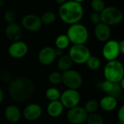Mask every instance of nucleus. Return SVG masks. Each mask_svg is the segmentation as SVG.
Segmentation results:
<instances>
[{"label": "nucleus", "instance_id": "1", "mask_svg": "<svg viewBox=\"0 0 124 124\" xmlns=\"http://www.w3.org/2000/svg\"><path fill=\"white\" fill-rule=\"evenodd\" d=\"M33 92V82L28 77H18L9 82L8 92L9 97L17 102H23L29 100Z\"/></svg>", "mask_w": 124, "mask_h": 124}, {"label": "nucleus", "instance_id": "2", "mask_svg": "<svg viewBox=\"0 0 124 124\" xmlns=\"http://www.w3.org/2000/svg\"><path fill=\"white\" fill-rule=\"evenodd\" d=\"M84 14L82 4L73 0H68L64 4L60 5L58 15L61 20L68 25L79 23Z\"/></svg>", "mask_w": 124, "mask_h": 124}, {"label": "nucleus", "instance_id": "3", "mask_svg": "<svg viewBox=\"0 0 124 124\" xmlns=\"http://www.w3.org/2000/svg\"><path fill=\"white\" fill-rule=\"evenodd\" d=\"M105 80L113 83H119L124 78V67L123 63L118 60L108 61L103 69Z\"/></svg>", "mask_w": 124, "mask_h": 124}, {"label": "nucleus", "instance_id": "4", "mask_svg": "<svg viewBox=\"0 0 124 124\" xmlns=\"http://www.w3.org/2000/svg\"><path fill=\"white\" fill-rule=\"evenodd\" d=\"M66 35L73 44H85L89 36L87 28L80 23L70 25Z\"/></svg>", "mask_w": 124, "mask_h": 124}, {"label": "nucleus", "instance_id": "5", "mask_svg": "<svg viewBox=\"0 0 124 124\" xmlns=\"http://www.w3.org/2000/svg\"><path fill=\"white\" fill-rule=\"evenodd\" d=\"M101 22L109 25H116L120 24L124 19V14L121 9L116 7H105L100 12Z\"/></svg>", "mask_w": 124, "mask_h": 124}, {"label": "nucleus", "instance_id": "6", "mask_svg": "<svg viewBox=\"0 0 124 124\" xmlns=\"http://www.w3.org/2000/svg\"><path fill=\"white\" fill-rule=\"evenodd\" d=\"M91 51L85 44H73L68 52V56L73 63L85 64L91 57Z\"/></svg>", "mask_w": 124, "mask_h": 124}, {"label": "nucleus", "instance_id": "7", "mask_svg": "<svg viewBox=\"0 0 124 124\" xmlns=\"http://www.w3.org/2000/svg\"><path fill=\"white\" fill-rule=\"evenodd\" d=\"M62 83L69 89H78L83 84V78L79 72L70 69L62 73Z\"/></svg>", "mask_w": 124, "mask_h": 124}, {"label": "nucleus", "instance_id": "8", "mask_svg": "<svg viewBox=\"0 0 124 124\" xmlns=\"http://www.w3.org/2000/svg\"><path fill=\"white\" fill-rule=\"evenodd\" d=\"M60 101L62 104L64 108L70 109L79 105L81 102V95L78 90L68 89L61 93Z\"/></svg>", "mask_w": 124, "mask_h": 124}, {"label": "nucleus", "instance_id": "9", "mask_svg": "<svg viewBox=\"0 0 124 124\" xmlns=\"http://www.w3.org/2000/svg\"><path fill=\"white\" fill-rule=\"evenodd\" d=\"M102 54L103 57L108 61H112L117 60L121 54L118 48V41L115 39H109L105 42Z\"/></svg>", "mask_w": 124, "mask_h": 124}, {"label": "nucleus", "instance_id": "10", "mask_svg": "<svg viewBox=\"0 0 124 124\" xmlns=\"http://www.w3.org/2000/svg\"><path fill=\"white\" fill-rule=\"evenodd\" d=\"M42 23L40 17L34 14H28L23 17L21 20V26L30 32H37L42 27Z\"/></svg>", "mask_w": 124, "mask_h": 124}, {"label": "nucleus", "instance_id": "11", "mask_svg": "<svg viewBox=\"0 0 124 124\" xmlns=\"http://www.w3.org/2000/svg\"><path fill=\"white\" fill-rule=\"evenodd\" d=\"M88 113L84 107L76 106L68 109L67 113V119L71 124H83L86 122Z\"/></svg>", "mask_w": 124, "mask_h": 124}, {"label": "nucleus", "instance_id": "12", "mask_svg": "<svg viewBox=\"0 0 124 124\" xmlns=\"http://www.w3.org/2000/svg\"><path fill=\"white\" fill-rule=\"evenodd\" d=\"M9 55L15 59H20L26 56L28 52V44L21 41H17L12 42L7 48Z\"/></svg>", "mask_w": 124, "mask_h": 124}, {"label": "nucleus", "instance_id": "13", "mask_svg": "<svg viewBox=\"0 0 124 124\" xmlns=\"http://www.w3.org/2000/svg\"><path fill=\"white\" fill-rule=\"evenodd\" d=\"M56 58L55 49L49 46L43 47L38 54L39 62L43 65H49L52 64Z\"/></svg>", "mask_w": 124, "mask_h": 124}, {"label": "nucleus", "instance_id": "14", "mask_svg": "<svg viewBox=\"0 0 124 124\" xmlns=\"http://www.w3.org/2000/svg\"><path fill=\"white\" fill-rule=\"evenodd\" d=\"M42 115V108L37 103L28 104L23 111L24 118L28 121H35Z\"/></svg>", "mask_w": 124, "mask_h": 124}, {"label": "nucleus", "instance_id": "15", "mask_svg": "<svg viewBox=\"0 0 124 124\" xmlns=\"http://www.w3.org/2000/svg\"><path fill=\"white\" fill-rule=\"evenodd\" d=\"M4 33L6 37L12 42L20 40L23 33L22 26L16 22L7 24Z\"/></svg>", "mask_w": 124, "mask_h": 124}, {"label": "nucleus", "instance_id": "16", "mask_svg": "<svg viewBox=\"0 0 124 124\" xmlns=\"http://www.w3.org/2000/svg\"><path fill=\"white\" fill-rule=\"evenodd\" d=\"M94 36L100 42H102V43L106 42L107 41L110 39V36H111L110 26L102 22L95 25Z\"/></svg>", "mask_w": 124, "mask_h": 124}, {"label": "nucleus", "instance_id": "17", "mask_svg": "<svg viewBox=\"0 0 124 124\" xmlns=\"http://www.w3.org/2000/svg\"><path fill=\"white\" fill-rule=\"evenodd\" d=\"M21 116L22 113L20 108L15 105H8L4 110L5 119L11 124L17 123L20 120Z\"/></svg>", "mask_w": 124, "mask_h": 124}, {"label": "nucleus", "instance_id": "18", "mask_svg": "<svg viewBox=\"0 0 124 124\" xmlns=\"http://www.w3.org/2000/svg\"><path fill=\"white\" fill-rule=\"evenodd\" d=\"M99 107L106 112L113 111L118 107V100L113 97L109 95L105 96L100 100Z\"/></svg>", "mask_w": 124, "mask_h": 124}, {"label": "nucleus", "instance_id": "19", "mask_svg": "<svg viewBox=\"0 0 124 124\" xmlns=\"http://www.w3.org/2000/svg\"><path fill=\"white\" fill-rule=\"evenodd\" d=\"M64 111V107L60 100L49 102L46 107L47 114L52 118H58Z\"/></svg>", "mask_w": 124, "mask_h": 124}, {"label": "nucleus", "instance_id": "20", "mask_svg": "<svg viewBox=\"0 0 124 124\" xmlns=\"http://www.w3.org/2000/svg\"><path fill=\"white\" fill-rule=\"evenodd\" d=\"M73 64V62L68 56V54H62L59 57L57 65L59 70H60L61 72H65L71 69Z\"/></svg>", "mask_w": 124, "mask_h": 124}, {"label": "nucleus", "instance_id": "21", "mask_svg": "<svg viewBox=\"0 0 124 124\" xmlns=\"http://www.w3.org/2000/svg\"><path fill=\"white\" fill-rule=\"evenodd\" d=\"M54 44L56 46V49L64 50L69 46L70 42L66 34H60L56 38Z\"/></svg>", "mask_w": 124, "mask_h": 124}, {"label": "nucleus", "instance_id": "22", "mask_svg": "<svg viewBox=\"0 0 124 124\" xmlns=\"http://www.w3.org/2000/svg\"><path fill=\"white\" fill-rule=\"evenodd\" d=\"M40 18H41L42 25H49L53 24L55 22L57 19V15L52 11H46L40 17Z\"/></svg>", "mask_w": 124, "mask_h": 124}, {"label": "nucleus", "instance_id": "23", "mask_svg": "<svg viewBox=\"0 0 124 124\" xmlns=\"http://www.w3.org/2000/svg\"><path fill=\"white\" fill-rule=\"evenodd\" d=\"M60 95H61V92H60V90L57 88H56L54 86L48 88L45 92V96H46V99L50 102L60 100Z\"/></svg>", "mask_w": 124, "mask_h": 124}, {"label": "nucleus", "instance_id": "24", "mask_svg": "<svg viewBox=\"0 0 124 124\" xmlns=\"http://www.w3.org/2000/svg\"><path fill=\"white\" fill-rule=\"evenodd\" d=\"M85 64L86 65V67L89 70H97L101 66V60L98 57L91 55V57L87 60V61L86 62Z\"/></svg>", "mask_w": 124, "mask_h": 124}, {"label": "nucleus", "instance_id": "25", "mask_svg": "<svg viewBox=\"0 0 124 124\" xmlns=\"http://www.w3.org/2000/svg\"><path fill=\"white\" fill-rule=\"evenodd\" d=\"M99 102L96 100H88L84 108L85 109V110L86 111V113L88 114H91V113H96L97 111V110L99 109Z\"/></svg>", "mask_w": 124, "mask_h": 124}, {"label": "nucleus", "instance_id": "26", "mask_svg": "<svg viewBox=\"0 0 124 124\" xmlns=\"http://www.w3.org/2000/svg\"><path fill=\"white\" fill-rule=\"evenodd\" d=\"M86 122L87 124H104V119L100 114L96 112L88 114Z\"/></svg>", "mask_w": 124, "mask_h": 124}, {"label": "nucleus", "instance_id": "27", "mask_svg": "<svg viewBox=\"0 0 124 124\" xmlns=\"http://www.w3.org/2000/svg\"><path fill=\"white\" fill-rule=\"evenodd\" d=\"M48 80L51 84L56 86L62 83V73L58 71H53L49 73Z\"/></svg>", "mask_w": 124, "mask_h": 124}, {"label": "nucleus", "instance_id": "28", "mask_svg": "<svg viewBox=\"0 0 124 124\" xmlns=\"http://www.w3.org/2000/svg\"><path fill=\"white\" fill-rule=\"evenodd\" d=\"M91 8L93 12H101L105 8V3L103 0H92L90 3Z\"/></svg>", "mask_w": 124, "mask_h": 124}, {"label": "nucleus", "instance_id": "29", "mask_svg": "<svg viewBox=\"0 0 124 124\" xmlns=\"http://www.w3.org/2000/svg\"><path fill=\"white\" fill-rule=\"evenodd\" d=\"M123 91L124 89L121 87L118 83H114L112 90L108 95L113 97L116 99H118L123 94Z\"/></svg>", "mask_w": 124, "mask_h": 124}, {"label": "nucleus", "instance_id": "30", "mask_svg": "<svg viewBox=\"0 0 124 124\" xmlns=\"http://www.w3.org/2000/svg\"><path fill=\"white\" fill-rule=\"evenodd\" d=\"M4 20L7 24L15 23L16 20V14L14 11L8 9L4 14Z\"/></svg>", "mask_w": 124, "mask_h": 124}, {"label": "nucleus", "instance_id": "31", "mask_svg": "<svg viewBox=\"0 0 124 124\" xmlns=\"http://www.w3.org/2000/svg\"><path fill=\"white\" fill-rule=\"evenodd\" d=\"M113 84H114V83H113L111 81H109L108 80H105L104 81H102L101 83L100 88L104 92H105V93H107L108 94L110 92V91L112 90Z\"/></svg>", "mask_w": 124, "mask_h": 124}, {"label": "nucleus", "instance_id": "32", "mask_svg": "<svg viewBox=\"0 0 124 124\" xmlns=\"http://www.w3.org/2000/svg\"><path fill=\"white\" fill-rule=\"evenodd\" d=\"M90 21L94 24L97 25L100 23H101V17H100V13L97 12H92L90 15Z\"/></svg>", "mask_w": 124, "mask_h": 124}, {"label": "nucleus", "instance_id": "33", "mask_svg": "<svg viewBox=\"0 0 124 124\" xmlns=\"http://www.w3.org/2000/svg\"><path fill=\"white\" fill-rule=\"evenodd\" d=\"M118 121L124 123V106L122 105L118 112Z\"/></svg>", "mask_w": 124, "mask_h": 124}, {"label": "nucleus", "instance_id": "34", "mask_svg": "<svg viewBox=\"0 0 124 124\" xmlns=\"http://www.w3.org/2000/svg\"><path fill=\"white\" fill-rule=\"evenodd\" d=\"M118 48H119V51L121 54H124V40H121L118 41Z\"/></svg>", "mask_w": 124, "mask_h": 124}, {"label": "nucleus", "instance_id": "35", "mask_svg": "<svg viewBox=\"0 0 124 124\" xmlns=\"http://www.w3.org/2000/svg\"><path fill=\"white\" fill-rule=\"evenodd\" d=\"M55 53H56V55H57V57H60L63 54V50H61V49H55Z\"/></svg>", "mask_w": 124, "mask_h": 124}, {"label": "nucleus", "instance_id": "36", "mask_svg": "<svg viewBox=\"0 0 124 124\" xmlns=\"http://www.w3.org/2000/svg\"><path fill=\"white\" fill-rule=\"evenodd\" d=\"M4 92L1 89V88L0 87V105L1 104V102L4 100Z\"/></svg>", "mask_w": 124, "mask_h": 124}, {"label": "nucleus", "instance_id": "37", "mask_svg": "<svg viewBox=\"0 0 124 124\" xmlns=\"http://www.w3.org/2000/svg\"><path fill=\"white\" fill-rule=\"evenodd\" d=\"M55 1H56L57 4H58L61 5V4H64L65 2H66V1H67L68 0H55Z\"/></svg>", "mask_w": 124, "mask_h": 124}, {"label": "nucleus", "instance_id": "38", "mask_svg": "<svg viewBox=\"0 0 124 124\" xmlns=\"http://www.w3.org/2000/svg\"><path fill=\"white\" fill-rule=\"evenodd\" d=\"M118 84H119V85L121 86V87L124 90V78L121 80V81H120Z\"/></svg>", "mask_w": 124, "mask_h": 124}, {"label": "nucleus", "instance_id": "39", "mask_svg": "<svg viewBox=\"0 0 124 124\" xmlns=\"http://www.w3.org/2000/svg\"><path fill=\"white\" fill-rule=\"evenodd\" d=\"M73 1H76V2H78V3H82L84 0H73Z\"/></svg>", "mask_w": 124, "mask_h": 124}, {"label": "nucleus", "instance_id": "40", "mask_svg": "<svg viewBox=\"0 0 124 124\" xmlns=\"http://www.w3.org/2000/svg\"><path fill=\"white\" fill-rule=\"evenodd\" d=\"M4 1H2V0H0V7H2V6L4 5Z\"/></svg>", "mask_w": 124, "mask_h": 124}, {"label": "nucleus", "instance_id": "41", "mask_svg": "<svg viewBox=\"0 0 124 124\" xmlns=\"http://www.w3.org/2000/svg\"><path fill=\"white\" fill-rule=\"evenodd\" d=\"M116 124H124V123H121V122H119V121H118Z\"/></svg>", "mask_w": 124, "mask_h": 124}]
</instances>
